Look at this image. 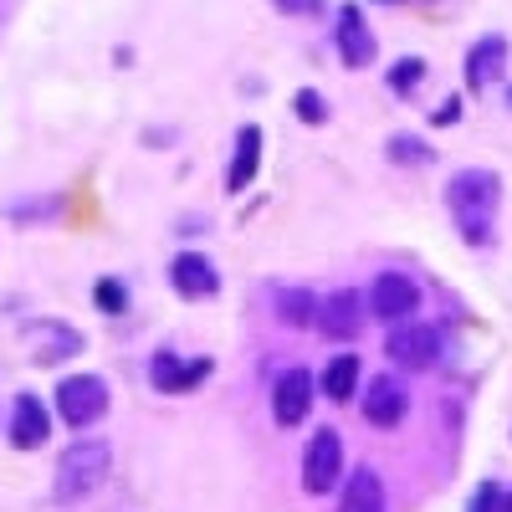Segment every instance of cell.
I'll return each mask as SVG.
<instances>
[{
    "label": "cell",
    "mask_w": 512,
    "mask_h": 512,
    "mask_svg": "<svg viewBox=\"0 0 512 512\" xmlns=\"http://www.w3.org/2000/svg\"><path fill=\"white\" fill-rule=\"evenodd\" d=\"M108 466H113L108 441H72L62 451V461H57V482H52L57 502H77V497L98 492L103 477H108Z\"/></svg>",
    "instance_id": "obj_1"
},
{
    "label": "cell",
    "mask_w": 512,
    "mask_h": 512,
    "mask_svg": "<svg viewBox=\"0 0 512 512\" xmlns=\"http://www.w3.org/2000/svg\"><path fill=\"white\" fill-rule=\"evenodd\" d=\"M456 221H461V236L466 241H487V216L497 205V175L492 169H461V175L451 180L446 190Z\"/></svg>",
    "instance_id": "obj_2"
},
{
    "label": "cell",
    "mask_w": 512,
    "mask_h": 512,
    "mask_svg": "<svg viewBox=\"0 0 512 512\" xmlns=\"http://www.w3.org/2000/svg\"><path fill=\"white\" fill-rule=\"evenodd\" d=\"M103 410H108V384L98 374H72V379L57 384V415L72 425V431L93 425Z\"/></svg>",
    "instance_id": "obj_3"
},
{
    "label": "cell",
    "mask_w": 512,
    "mask_h": 512,
    "mask_svg": "<svg viewBox=\"0 0 512 512\" xmlns=\"http://www.w3.org/2000/svg\"><path fill=\"white\" fill-rule=\"evenodd\" d=\"M384 354H390L400 369H436L441 354H446V344H441V333L431 323H395Z\"/></svg>",
    "instance_id": "obj_4"
},
{
    "label": "cell",
    "mask_w": 512,
    "mask_h": 512,
    "mask_svg": "<svg viewBox=\"0 0 512 512\" xmlns=\"http://www.w3.org/2000/svg\"><path fill=\"white\" fill-rule=\"evenodd\" d=\"M338 477H344V441H338V431L323 425V431H313V441L303 451V487L313 497H323L338 487Z\"/></svg>",
    "instance_id": "obj_5"
},
{
    "label": "cell",
    "mask_w": 512,
    "mask_h": 512,
    "mask_svg": "<svg viewBox=\"0 0 512 512\" xmlns=\"http://www.w3.org/2000/svg\"><path fill=\"white\" fill-rule=\"evenodd\" d=\"M420 308V292L405 272H379V282L369 287V313L384 323H410V313Z\"/></svg>",
    "instance_id": "obj_6"
},
{
    "label": "cell",
    "mask_w": 512,
    "mask_h": 512,
    "mask_svg": "<svg viewBox=\"0 0 512 512\" xmlns=\"http://www.w3.org/2000/svg\"><path fill=\"white\" fill-rule=\"evenodd\" d=\"M313 410V374L308 369H287L272 390V415L277 425H303Z\"/></svg>",
    "instance_id": "obj_7"
},
{
    "label": "cell",
    "mask_w": 512,
    "mask_h": 512,
    "mask_svg": "<svg viewBox=\"0 0 512 512\" xmlns=\"http://www.w3.org/2000/svg\"><path fill=\"white\" fill-rule=\"evenodd\" d=\"M405 410H410L405 384H400L395 374H379V379L369 384V395H364V415L379 425V431H395V425L405 420Z\"/></svg>",
    "instance_id": "obj_8"
},
{
    "label": "cell",
    "mask_w": 512,
    "mask_h": 512,
    "mask_svg": "<svg viewBox=\"0 0 512 512\" xmlns=\"http://www.w3.org/2000/svg\"><path fill=\"white\" fill-rule=\"evenodd\" d=\"M338 57H344L354 72H359V67H369V62L379 57V41H374L369 21H364L354 6L338 11Z\"/></svg>",
    "instance_id": "obj_9"
},
{
    "label": "cell",
    "mask_w": 512,
    "mask_h": 512,
    "mask_svg": "<svg viewBox=\"0 0 512 512\" xmlns=\"http://www.w3.org/2000/svg\"><path fill=\"white\" fill-rule=\"evenodd\" d=\"M47 436H52V420H47V410H41V400L36 395H16V405H11V446L36 451Z\"/></svg>",
    "instance_id": "obj_10"
},
{
    "label": "cell",
    "mask_w": 512,
    "mask_h": 512,
    "mask_svg": "<svg viewBox=\"0 0 512 512\" xmlns=\"http://www.w3.org/2000/svg\"><path fill=\"white\" fill-rule=\"evenodd\" d=\"M318 328H323L328 338H338V344H349V338H359V328H364L359 297H354V292H333L328 303H318Z\"/></svg>",
    "instance_id": "obj_11"
},
{
    "label": "cell",
    "mask_w": 512,
    "mask_h": 512,
    "mask_svg": "<svg viewBox=\"0 0 512 512\" xmlns=\"http://www.w3.org/2000/svg\"><path fill=\"white\" fill-rule=\"evenodd\" d=\"M169 282H175V292H180V297H210V292L221 287L216 267H210L205 256H195V251L175 256V267H169Z\"/></svg>",
    "instance_id": "obj_12"
},
{
    "label": "cell",
    "mask_w": 512,
    "mask_h": 512,
    "mask_svg": "<svg viewBox=\"0 0 512 512\" xmlns=\"http://www.w3.org/2000/svg\"><path fill=\"white\" fill-rule=\"evenodd\" d=\"M507 67V41L502 36H482L472 52H466V82L472 88H487V82H497Z\"/></svg>",
    "instance_id": "obj_13"
},
{
    "label": "cell",
    "mask_w": 512,
    "mask_h": 512,
    "mask_svg": "<svg viewBox=\"0 0 512 512\" xmlns=\"http://www.w3.org/2000/svg\"><path fill=\"white\" fill-rule=\"evenodd\" d=\"M256 164H262V128L246 123L241 134H236V164L226 169V190H231V195L256 180Z\"/></svg>",
    "instance_id": "obj_14"
},
{
    "label": "cell",
    "mask_w": 512,
    "mask_h": 512,
    "mask_svg": "<svg viewBox=\"0 0 512 512\" xmlns=\"http://www.w3.org/2000/svg\"><path fill=\"white\" fill-rule=\"evenodd\" d=\"M149 379H154L159 395H185L195 379H205V364H185V359H175V354H154Z\"/></svg>",
    "instance_id": "obj_15"
},
{
    "label": "cell",
    "mask_w": 512,
    "mask_h": 512,
    "mask_svg": "<svg viewBox=\"0 0 512 512\" xmlns=\"http://www.w3.org/2000/svg\"><path fill=\"white\" fill-rule=\"evenodd\" d=\"M338 512H384V482H379L374 466H359L349 477L344 497H338Z\"/></svg>",
    "instance_id": "obj_16"
},
{
    "label": "cell",
    "mask_w": 512,
    "mask_h": 512,
    "mask_svg": "<svg viewBox=\"0 0 512 512\" xmlns=\"http://www.w3.org/2000/svg\"><path fill=\"white\" fill-rule=\"evenodd\" d=\"M26 338L36 344V359H41V364H52V359H72V354L82 349V338H77L72 328H62V323H31V328H26Z\"/></svg>",
    "instance_id": "obj_17"
},
{
    "label": "cell",
    "mask_w": 512,
    "mask_h": 512,
    "mask_svg": "<svg viewBox=\"0 0 512 512\" xmlns=\"http://www.w3.org/2000/svg\"><path fill=\"white\" fill-rule=\"evenodd\" d=\"M354 384H359V354H338L323 374V395L333 405H349L354 400Z\"/></svg>",
    "instance_id": "obj_18"
},
{
    "label": "cell",
    "mask_w": 512,
    "mask_h": 512,
    "mask_svg": "<svg viewBox=\"0 0 512 512\" xmlns=\"http://www.w3.org/2000/svg\"><path fill=\"white\" fill-rule=\"evenodd\" d=\"M277 308H282V318L292 328H313L318 323V303H313V292H303V287H282L277 292Z\"/></svg>",
    "instance_id": "obj_19"
},
{
    "label": "cell",
    "mask_w": 512,
    "mask_h": 512,
    "mask_svg": "<svg viewBox=\"0 0 512 512\" xmlns=\"http://www.w3.org/2000/svg\"><path fill=\"white\" fill-rule=\"evenodd\" d=\"M390 159L395 164H425V159H431V149H425L415 134H395L390 139Z\"/></svg>",
    "instance_id": "obj_20"
},
{
    "label": "cell",
    "mask_w": 512,
    "mask_h": 512,
    "mask_svg": "<svg viewBox=\"0 0 512 512\" xmlns=\"http://www.w3.org/2000/svg\"><path fill=\"white\" fill-rule=\"evenodd\" d=\"M93 297H98L103 313H123V308H128V292H123V282H113V277H103V282L93 287Z\"/></svg>",
    "instance_id": "obj_21"
},
{
    "label": "cell",
    "mask_w": 512,
    "mask_h": 512,
    "mask_svg": "<svg viewBox=\"0 0 512 512\" xmlns=\"http://www.w3.org/2000/svg\"><path fill=\"white\" fill-rule=\"evenodd\" d=\"M420 77H425V62H420V57H405V62H395V72H390V88H395V93H410Z\"/></svg>",
    "instance_id": "obj_22"
},
{
    "label": "cell",
    "mask_w": 512,
    "mask_h": 512,
    "mask_svg": "<svg viewBox=\"0 0 512 512\" xmlns=\"http://www.w3.org/2000/svg\"><path fill=\"white\" fill-rule=\"evenodd\" d=\"M292 108H297V118H303V123H323V118H328V103H323L313 88L297 93V98H292Z\"/></svg>",
    "instance_id": "obj_23"
},
{
    "label": "cell",
    "mask_w": 512,
    "mask_h": 512,
    "mask_svg": "<svg viewBox=\"0 0 512 512\" xmlns=\"http://www.w3.org/2000/svg\"><path fill=\"white\" fill-rule=\"evenodd\" d=\"M507 507V497L492 487V482H482L477 492H472V502H466V512H502Z\"/></svg>",
    "instance_id": "obj_24"
},
{
    "label": "cell",
    "mask_w": 512,
    "mask_h": 512,
    "mask_svg": "<svg viewBox=\"0 0 512 512\" xmlns=\"http://www.w3.org/2000/svg\"><path fill=\"white\" fill-rule=\"evenodd\" d=\"M277 11H287V16H318L323 11V0H272Z\"/></svg>",
    "instance_id": "obj_25"
},
{
    "label": "cell",
    "mask_w": 512,
    "mask_h": 512,
    "mask_svg": "<svg viewBox=\"0 0 512 512\" xmlns=\"http://www.w3.org/2000/svg\"><path fill=\"white\" fill-rule=\"evenodd\" d=\"M502 512H512V497H507V507H502Z\"/></svg>",
    "instance_id": "obj_26"
}]
</instances>
